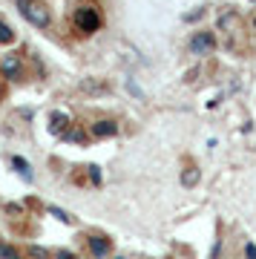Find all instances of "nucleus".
<instances>
[{
	"label": "nucleus",
	"mask_w": 256,
	"mask_h": 259,
	"mask_svg": "<svg viewBox=\"0 0 256 259\" xmlns=\"http://www.w3.org/2000/svg\"><path fill=\"white\" fill-rule=\"evenodd\" d=\"M201 182V170L199 167H184L182 170V187H196Z\"/></svg>",
	"instance_id": "obj_8"
},
{
	"label": "nucleus",
	"mask_w": 256,
	"mask_h": 259,
	"mask_svg": "<svg viewBox=\"0 0 256 259\" xmlns=\"http://www.w3.org/2000/svg\"><path fill=\"white\" fill-rule=\"evenodd\" d=\"M187 49H190V55H196V58L210 55L213 49H216V35H213V32H207V29H199V32L190 37Z\"/></svg>",
	"instance_id": "obj_3"
},
{
	"label": "nucleus",
	"mask_w": 256,
	"mask_h": 259,
	"mask_svg": "<svg viewBox=\"0 0 256 259\" xmlns=\"http://www.w3.org/2000/svg\"><path fill=\"white\" fill-rule=\"evenodd\" d=\"M0 75L6 81H20L23 78V64H20L18 55H3L0 58Z\"/></svg>",
	"instance_id": "obj_5"
},
{
	"label": "nucleus",
	"mask_w": 256,
	"mask_h": 259,
	"mask_svg": "<svg viewBox=\"0 0 256 259\" xmlns=\"http://www.w3.org/2000/svg\"><path fill=\"white\" fill-rule=\"evenodd\" d=\"M49 213L55 216L58 222H66V225H72V222H75L72 216H69V213H66V210H61V207H49Z\"/></svg>",
	"instance_id": "obj_13"
},
{
	"label": "nucleus",
	"mask_w": 256,
	"mask_h": 259,
	"mask_svg": "<svg viewBox=\"0 0 256 259\" xmlns=\"http://www.w3.org/2000/svg\"><path fill=\"white\" fill-rule=\"evenodd\" d=\"M81 90L83 93H90V95H101V93H107V83L95 81V78H87V81H81Z\"/></svg>",
	"instance_id": "obj_10"
},
{
	"label": "nucleus",
	"mask_w": 256,
	"mask_h": 259,
	"mask_svg": "<svg viewBox=\"0 0 256 259\" xmlns=\"http://www.w3.org/2000/svg\"><path fill=\"white\" fill-rule=\"evenodd\" d=\"M64 139L66 141H83V136H81V130H66Z\"/></svg>",
	"instance_id": "obj_14"
},
{
	"label": "nucleus",
	"mask_w": 256,
	"mask_h": 259,
	"mask_svg": "<svg viewBox=\"0 0 256 259\" xmlns=\"http://www.w3.org/2000/svg\"><path fill=\"white\" fill-rule=\"evenodd\" d=\"M0 259H23V253L15 250L12 245H6V242H0Z\"/></svg>",
	"instance_id": "obj_12"
},
{
	"label": "nucleus",
	"mask_w": 256,
	"mask_h": 259,
	"mask_svg": "<svg viewBox=\"0 0 256 259\" xmlns=\"http://www.w3.org/2000/svg\"><path fill=\"white\" fill-rule=\"evenodd\" d=\"M12 167H15V170H18L26 182H32V179H35V176H32V164H29L23 156H12Z\"/></svg>",
	"instance_id": "obj_9"
},
{
	"label": "nucleus",
	"mask_w": 256,
	"mask_h": 259,
	"mask_svg": "<svg viewBox=\"0 0 256 259\" xmlns=\"http://www.w3.org/2000/svg\"><path fill=\"white\" fill-rule=\"evenodd\" d=\"M55 259H75L72 250H55Z\"/></svg>",
	"instance_id": "obj_20"
},
{
	"label": "nucleus",
	"mask_w": 256,
	"mask_h": 259,
	"mask_svg": "<svg viewBox=\"0 0 256 259\" xmlns=\"http://www.w3.org/2000/svg\"><path fill=\"white\" fill-rule=\"evenodd\" d=\"M83 242H87V253H90V256H95V259H107V256H110V250H112V239H110V236L90 233Z\"/></svg>",
	"instance_id": "obj_4"
},
{
	"label": "nucleus",
	"mask_w": 256,
	"mask_h": 259,
	"mask_svg": "<svg viewBox=\"0 0 256 259\" xmlns=\"http://www.w3.org/2000/svg\"><path fill=\"white\" fill-rule=\"evenodd\" d=\"M233 20H236V15H222V18H219V26L225 29V26H230Z\"/></svg>",
	"instance_id": "obj_17"
},
{
	"label": "nucleus",
	"mask_w": 256,
	"mask_h": 259,
	"mask_svg": "<svg viewBox=\"0 0 256 259\" xmlns=\"http://www.w3.org/2000/svg\"><path fill=\"white\" fill-rule=\"evenodd\" d=\"M29 256H35V259H46L49 253H46L44 248H29Z\"/></svg>",
	"instance_id": "obj_16"
},
{
	"label": "nucleus",
	"mask_w": 256,
	"mask_h": 259,
	"mask_svg": "<svg viewBox=\"0 0 256 259\" xmlns=\"http://www.w3.org/2000/svg\"><path fill=\"white\" fill-rule=\"evenodd\" d=\"M18 12L37 29H46L52 23V15L46 9V3H40V0H18Z\"/></svg>",
	"instance_id": "obj_2"
},
{
	"label": "nucleus",
	"mask_w": 256,
	"mask_h": 259,
	"mask_svg": "<svg viewBox=\"0 0 256 259\" xmlns=\"http://www.w3.org/2000/svg\"><path fill=\"white\" fill-rule=\"evenodd\" d=\"M90 136L92 139H112V136H118V121L112 118H98L90 124Z\"/></svg>",
	"instance_id": "obj_6"
},
{
	"label": "nucleus",
	"mask_w": 256,
	"mask_h": 259,
	"mask_svg": "<svg viewBox=\"0 0 256 259\" xmlns=\"http://www.w3.org/2000/svg\"><path fill=\"white\" fill-rule=\"evenodd\" d=\"M250 23H253V29H256V15H253V20H250Z\"/></svg>",
	"instance_id": "obj_22"
},
{
	"label": "nucleus",
	"mask_w": 256,
	"mask_h": 259,
	"mask_svg": "<svg viewBox=\"0 0 256 259\" xmlns=\"http://www.w3.org/2000/svg\"><path fill=\"white\" fill-rule=\"evenodd\" d=\"M72 26L78 35H95L104 26V15H101V9L95 3H81L72 12Z\"/></svg>",
	"instance_id": "obj_1"
},
{
	"label": "nucleus",
	"mask_w": 256,
	"mask_h": 259,
	"mask_svg": "<svg viewBox=\"0 0 256 259\" xmlns=\"http://www.w3.org/2000/svg\"><path fill=\"white\" fill-rule=\"evenodd\" d=\"M66 130H69V115H66V112H52V115H49V133L64 136Z\"/></svg>",
	"instance_id": "obj_7"
},
{
	"label": "nucleus",
	"mask_w": 256,
	"mask_h": 259,
	"mask_svg": "<svg viewBox=\"0 0 256 259\" xmlns=\"http://www.w3.org/2000/svg\"><path fill=\"white\" fill-rule=\"evenodd\" d=\"M87 170H90L92 182H95V185H98V182H101V170H98V167H95V164H92V167H87Z\"/></svg>",
	"instance_id": "obj_19"
},
{
	"label": "nucleus",
	"mask_w": 256,
	"mask_h": 259,
	"mask_svg": "<svg viewBox=\"0 0 256 259\" xmlns=\"http://www.w3.org/2000/svg\"><path fill=\"white\" fill-rule=\"evenodd\" d=\"M201 15H204V9H196V12H190V15H184V20H187V23H193V20H199Z\"/></svg>",
	"instance_id": "obj_18"
},
{
	"label": "nucleus",
	"mask_w": 256,
	"mask_h": 259,
	"mask_svg": "<svg viewBox=\"0 0 256 259\" xmlns=\"http://www.w3.org/2000/svg\"><path fill=\"white\" fill-rule=\"evenodd\" d=\"M245 259H256V245L253 242H245Z\"/></svg>",
	"instance_id": "obj_15"
},
{
	"label": "nucleus",
	"mask_w": 256,
	"mask_h": 259,
	"mask_svg": "<svg viewBox=\"0 0 256 259\" xmlns=\"http://www.w3.org/2000/svg\"><path fill=\"white\" fill-rule=\"evenodd\" d=\"M9 44H15V32H12L9 23L0 20V47H9Z\"/></svg>",
	"instance_id": "obj_11"
},
{
	"label": "nucleus",
	"mask_w": 256,
	"mask_h": 259,
	"mask_svg": "<svg viewBox=\"0 0 256 259\" xmlns=\"http://www.w3.org/2000/svg\"><path fill=\"white\" fill-rule=\"evenodd\" d=\"M127 90H130V93H133V95H136V98H144V93H141V90H138V87H136V83H133V81L127 83Z\"/></svg>",
	"instance_id": "obj_21"
},
{
	"label": "nucleus",
	"mask_w": 256,
	"mask_h": 259,
	"mask_svg": "<svg viewBox=\"0 0 256 259\" xmlns=\"http://www.w3.org/2000/svg\"><path fill=\"white\" fill-rule=\"evenodd\" d=\"M115 259H124V256H115Z\"/></svg>",
	"instance_id": "obj_23"
}]
</instances>
